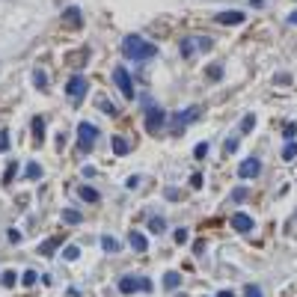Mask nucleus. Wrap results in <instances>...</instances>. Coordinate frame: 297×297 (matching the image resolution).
<instances>
[{
    "label": "nucleus",
    "instance_id": "f257e3e1",
    "mask_svg": "<svg viewBox=\"0 0 297 297\" xmlns=\"http://www.w3.org/2000/svg\"><path fill=\"white\" fill-rule=\"evenodd\" d=\"M122 54H125L128 59H152V57L158 54V48H155L152 42H146L143 36L131 33V36L122 39Z\"/></svg>",
    "mask_w": 297,
    "mask_h": 297
},
{
    "label": "nucleus",
    "instance_id": "f03ea898",
    "mask_svg": "<svg viewBox=\"0 0 297 297\" xmlns=\"http://www.w3.org/2000/svg\"><path fill=\"white\" fill-rule=\"evenodd\" d=\"M143 110H146V128L152 131V134H158L161 131V125H164V119H167V113L149 98V95H143Z\"/></svg>",
    "mask_w": 297,
    "mask_h": 297
},
{
    "label": "nucleus",
    "instance_id": "7ed1b4c3",
    "mask_svg": "<svg viewBox=\"0 0 297 297\" xmlns=\"http://www.w3.org/2000/svg\"><path fill=\"white\" fill-rule=\"evenodd\" d=\"M95 140H98V128H95L92 122H80V125H77V149H80V152H89V149L95 146Z\"/></svg>",
    "mask_w": 297,
    "mask_h": 297
},
{
    "label": "nucleus",
    "instance_id": "20e7f679",
    "mask_svg": "<svg viewBox=\"0 0 297 297\" xmlns=\"http://www.w3.org/2000/svg\"><path fill=\"white\" fill-rule=\"evenodd\" d=\"M155 286H152V280H146V277H122L119 280V292L122 295H134V292H152Z\"/></svg>",
    "mask_w": 297,
    "mask_h": 297
},
{
    "label": "nucleus",
    "instance_id": "39448f33",
    "mask_svg": "<svg viewBox=\"0 0 297 297\" xmlns=\"http://www.w3.org/2000/svg\"><path fill=\"white\" fill-rule=\"evenodd\" d=\"M86 89H89V83H86L83 74H71L68 83H65V92H68V98H74V101H80V98L86 95Z\"/></svg>",
    "mask_w": 297,
    "mask_h": 297
},
{
    "label": "nucleus",
    "instance_id": "423d86ee",
    "mask_svg": "<svg viewBox=\"0 0 297 297\" xmlns=\"http://www.w3.org/2000/svg\"><path fill=\"white\" fill-rule=\"evenodd\" d=\"M113 80H116V86L122 89V95H128V98H134V80H131V74H128V68H116L113 71Z\"/></svg>",
    "mask_w": 297,
    "mask_h": 297
},
{
    "label": "nucleus",
    "instance_id": "0eeeda50",
    "mask_svg": "<svg viewBox=\"0 0 297 297\" xmlns=\"http://www.w3.org/2000/svg\"><path fill=\"white\" fill-rule=\"evenodd\" d=\"M244 12L241 9H226V12H217L214 15V24H226V27H235V24H244Z\"/></svg>",
    "mask_w": 297,
    "mask_h": 297
},
{
    "label": "nucleus",
    "instance_id": "6e6552de",
    "mask_svg": "<svg viewBox=\"0 0 297 297\" xmlns=\"http://www.w3.org/2000/svg\"><path fill=\"white\" fill-rule=\"evenodd\" d=\"M259 173H262V164H259L256 158H247V161L238 167V176H241V178H256Z\"/></svg>",
    "mask_w": 297,
    "mask_h": 297
},
{
    "label": "nucleus",
    "instance_id": "1a4fd4ad",
    "mask_svg": "<svg viewBox=\"0 0 297 297\" xmlns=\"http://www.w3.org/2000/svg\"><path fill=\"white\" fill-rule=\"evenodd\" d=\"M253 226H256V223H253V217H247V214H235V217H232V229H235V232H244V235H247V232H253Z\"/></svg>",
    "mask_w": 297,
    "mask_h": 297
},
{
    "label": "nucleus",
    "instance_id": "9d476101",
    "mask_svg": "<svg viewBox=\"0 0 297 297\" xmlns=\"http://www.w3.org/2000/svg\"><path fill=\"white\" fill-rule=\"evenodd\" d=\"M128 241H131V247H134L137 253H146V250H149V238H146L143 232H137V229L128 235Z\"/></svg>",
    "mask_w": 297,
    "mask_h": 297
},
{
    "label": "nucleus",
    "instance_id": "9b49d317",
    "mask_svg": "<svg viewBox=\"0 0 297 297\" xmlns=\"http://www.w3.org/2000/svg\"><path fill=\"white\" fill-rule=\"evenodd\" d=\"M196 116H199V107H190V110H181V113L176 116V131H178L181 125H187V122H196Z\"/></svg>",
    "mask_w": 297,
    "mask_h": 297
},
{
    "label": "nucleus",
    "instance_id": "f8f14e48",
    "mask_svg": "<svg viewBox=\"0 0 297 297\" xmlns=\"http://www.w3.org/2000/svg\"><path fill=\"white\" fill-rule=\"evenodd\" d=\"M62 18H65L71 27H83V15H80V9H77V6H68V9L62 12Z\"/></svg>",
    "mask_w": 297,
    "mask_h": 297
},
{
    "label": "nucleus",
    "instance_id": "ddd939ff",
    "mask_svg": "<svg viewBox=\"0 0 297 297\" xmlns=\"http://www.w3.org/2000/svg\"><path fill=\"white\" fill-rule=\"evenodd\" d=\"M33 137H36V146H42V140H45V119L42 116L33 119Z\"/></svg>",
    "mask_w": 297,
    "mask_h": 297
},
{
    "label": "nucleus",
    "instance_id": "4468645a",
    "mask_svg": "<svg viewBox=\"0 0 297 297\" xmlns=\"http://www.w3.org/2000/svg\"><path fill=\"white\" fill-rule=\"evenodd\" d=\"M178 283H181V274H176V271H167V274H164V286H167V292H176Z\"/></svg>",
    "mask_w": 297,
    "mask_h": 297
},
{
    "label": "nucleus",
    "instance_id": "2eb2a0df",
    "mask_svg": "<svg viewBox=\"0 0 297 297\" xmlns=\"http://www.w3.org/2000/svg\"><path fill=\"white\" fill-rule=\"evenodd\" d=\"M77 193H80V199H86V202H98V190H95V187H89V184L77 187Z\"/></svg>",
    "mask_w": 297,
    "mask_h": 297
},
{
    "label": "nucleus",
    "instance_id": "dca6fc26",
    "mask_svg": "<svg viewBox=\"0 0 297 297\" xmlns=\"http://www.w3.org/2000/svg\"><path fill=\"white\" fill-rule=\"evenodd\" d=\"M101 247H104V253H119V241L113 235H101Z\"/></svg>",
    "mask_w": 297,
    "mask_h": 297
},
{
    "label": "nucleus",
    "instance_id": "f3484780",
    "mask_svg": "<svg viewBox=\"0 0 297 297\" xmlns=\"http://www.w3.org/2000/svg\"><path fill=\"white\" fill-rule=\"evenodd\" d=\"M113 152H116V155H128V152H131L128 140H125V137H113Z\"/></svg>",
    "mask_w": 297,
    "mask_h": 297
},
{
    "label": "nucleus",
    "instance_id": "a211bd4d",
    "mask_svg": "<svg viewBox=\"0 0 297 297\" xmlns=\"http://www.w3.org/2000/svg\"><path fill=\"white\" fill-rule=\"evenodd\" d=\"M295 158H297V143L289 140V143L283 146V161H295Z\"/></svg>",
    "mask_w": 297,
    "mask_h": 297
},
{
    "label": "nucleus",
    "instance_id": "6ab92c4d",
    "mask_svg": "<svg viewBox=\"0 0 297 297\" xmlns=\"http://www.w3.org/2000/svg\"><path fill=\"white\" fill-rule=\"evenodd\" d=\"M57 247H59V238H51V241H45V244H39V253H42V256H51V253H54Z\"/></svg>",
    "mask_w": 297,
    "mask_h": 297
},
{
    "label": "nucleus",
    "instance_id": "aec40b11",
    "mask_svg": "<svg viewBox=\"0 0 297 297\" xmlns=\"http://www.w3.org/2000/svg\"><path fill=\"white\" fill-rule=\"evenodd\" d=\"M196 42H199V39H184V42H181V54H184V57L196 54V51H199V48H196Z\"/></svg>",
    "mask_w": 297,
    "mask_h": 297
},
{
    "label": "nucleus",
    "instance_id": "412c9836",
    "mask_svg": "<svg viewBox=\"0 0 297 297\" xmlns=\"http://www.w3.org/2000/svg\"><path fill=\"white\" fill-rule=\"evenodd\" d=\"M62 259H65V262H74V259H80V250H77L74 244H68V247H62Z\"/></svg>",
    "mask_w": 297,
    "mask_h": 297
},
{
    "label": "nucleus",
    "instance_id": "4be33fe9",
    "mask_svg": "<svg viewBox=\"0 0 297 297\" xmlns=\"http://www.w3.org/2000/svg\"><path fill=\"white\" fill-rule=\"evenodd\" d=\"M27 178H33V181H36V178H42V167H39L36 161H30V164H27Z\"/></svg>",
    "mask_w": 297,
    "mask_h": 297
},
{
    "label": "nucleus",
    "instance_id": "5701e85b",
    "mask_svg": "<svg viewBox=\"0 0 297 297\" xmlns=\"http://www.w3.org/2000/svg\"><path fill=\"white\" fill-rule=\"evenodd\" d=\"M62 220L71 223V226H77V223H80V214H77L74 208H65V211H62Z\"/></svg>",
    "mask_w": 297,
    "mask_h": 297
},
{
    "label": "nucleus",
    "instance_id": "b1692460",
    "mask_svg": "<svg viewBox=\"0 0 297 297\" xmlns=\"http://www.w3.org/2000/svg\"><path fill=\"white\" fill-rule=\"evenodd\" d=\"M253 128H256V116H253V113H247V116H244V122H241V131H244V134H250Z\"/></svg>",
    "mask_w": 297,
    "mask_h": 297
},
{
    "label": "nucleus",
    "instance_id": "393cba45",
    "mask_svg": "<svg viewBox=\"0 0 297 297\" xmlns=\"http://www.w3.org/2000/svg\"><path fill=\"white\" fill-rule=\"evenodd\" d=\"M0 280H3V286H6V289H12V286L18 283V274H15V271H6V274H3Z\"/></svg>",
    "mask_w": 297,
    "mask_h": 297
},
{
    "label": "nucleus",
    "instance_id": "a878e982",
    "mask_svg": "<svg viewBox=\"0 0 297 297\" xmlns=\"http://www.w3.org/2000/svg\"><path fill=\"white\" fill-rule=\"evenodd\" d=\"M33 83H36L39 89H45V86H48V80H45V71H33Z\"/></svg>",
    "mask_w": 297,
    "mask_h": 297
},
{
    "label": "nucleus",
    "instance_id": "bb28decb",
    "mask_svg": "<svg viewBox=\"0 0 297 297\" xmlns=\"http://www.w3.org/2000/svg\"><path fill=\"white\" fill-rule=\"evenodd\" d=\"M149 229H152V232H164V220H161V217H152V220H149Z\"/></svg>",
    "mask_w": 297,
    "mask_h": 297
},
{
    "label": "nucleus",
    "instance_id": "cd10ccee",
    "mask_svg": "<svg viewBox=\"0 0 297 297\" xmlns=\"http://www.w3.org/2000/svg\"><path fill=\"white\" fill-rule=\"evenodd\" d=\"M208 77H211V80H220V77H223V68H220V65H211V68H208Z\"/></svg>",
    "mask_w": 297,
    "mask_h": 297
},
{
    "label": "nucleus",
    "instance_id": "c85d7f7f",
    "mask_svg": "<svg viewBox=\"0 0 297 297\" xmlns=\"http://www.w3.org/2000/svg\"><path fill=\"white\" fill-rule=\"evenodd\" d=\"M193 155H196V158H199V161H202V158H205V155H208V143H199V146H196V149H193Z\"/></svg>",
    "mask_w": 297,
    "mask_h": 297
},
{
    "label": "nucleus",
    "instance_id": "c756f323",
    "mask_svg": "<svg viewBox=\"0 0 297 297\" xmlns=\"http://www.w3.org/2000/svg\"><path fill=\"white\" fill-rule=\"evenodd\" d=\"M36 280H39V277H36L33 271H24V277H21V283H24V286H33Z\"/></svg>",
    "mask_w": 297,
    "mask_h": 297
},
{
    "label": "nucleus",
    "instance_id": "7c9ffc66",
    "mask_svg": "<svg viewBox=\"0 0 297 297\" xmlns=\"http://www.w3.org/2000/svg\"><path fill=\"white\" fill-rule=\"evenodd\" d=\"M244 297H262V289H259V286H247V289H244Z\"/></svg>",
    "mask_w": 297,
    "mask_h": 297
},
{
    "label": "nucleus",
    "instance_id": "2f4dec72",
    "mask_svg": "<svg viewBox=\"0 0 297 297\" xmlns=\"http://www.w3.org/2000/svg\"><path fill=\"white\" fill-rule=\"evenodd\" d=\"M9 149V131H0V152Z\"/></svg>",
    "mask_w": 297,
    "mask_h": 297
},
{
    "label": "nucleus",
    "instance_id": "473e14b6",
    "mask_svg": "<svg viewBox=\"0 0 297 297\" xmlns=\"http://www.w3.org/2000/svg\"><path fill=\"white\" fill-rule=\"evenodd\" d=\"M15 167H18V164H9V167H6V176H3V181H6V184H9V181H12V176H15Z\"/></svg>",
    "mask_w": 297,
    "mask_h": 297
},
{
    "label": "nucleus",
    "instance_id": "72a5a7b5",
    "mask_svg": "<svg viewBox=\"0 0 297 297\" xmlns=\"http://www.w3.org/2000/svg\"><path fill=\"white\" fill-rule=\"evenodd\" d=\"M176 241L184 244V241H187V229H176Z\"/></svg>",
    "mask_w": 297,
    "mask_h": 297
},
{
    "label": "nucleus",
    "instance_id": "f704fd0d",
    "mask_svg": "<svg viewBox=\"0 0 297 297\" xmlns=\"http://www.w3.org/2000/svg\"><path fill=\"white\" fill-rule=\"evenodd\" d=\"M244 196H247V190H244V187H238V190H235V193H232V199H235V202H241V199H244Z\"/></svg>",
    "mask_w": 297,
    "mask_h": 297
},
{
    "label": "nucleus",
    "instance_id": "c9c22d12",
    "mask_svg": "<svg viewBox=\"0 0 297 297\" xmlns=\"http://www.w3.org/2000/svg\"><path fill=\"white\" fill-rule=\"evenodd\" d=\"M9 241L18 244V241H21V232H18V229H9Z\"/></svg>",
    "mask_w": 297,
    "mask_h": 297
},
{
    "label": "nucleus",
    "instance_id": "e433bc0d",
    "mask_svg": "<svg viewBox=\"0 0 297 297\" xmlns=\"http://www.w3.org/2000/svg\"><path fill=\"white\" fill-rule=\"evenodd\" d=\"M297 134V125L295 122H292V125H286V137H289V140H292V137H295Z\"/></svg>",
    "mask_w": 297,
    "mask_h": 297
},
{
    "label": "nucleus",
    "instance_id": "4c0bfd02",
    "mask_svg": "<svg viewBox=\"0 0 297 297\" xmlns=\"http://www.w3.org/2000/svg\"><path fill=\"white\" fill-rule=\"evenodd\" d=\"M235 146H238V140H235V137H229V140H226V152H235Z\"/></svg>",
    "mask_w": 297,
    "mask_h": 297
},
{
    "label": "nucleus",
    "instance_id": "58836bf2",
    "mask_svg": "<svg viewBox=\"0 0 297 297\" xmlns=\"http://www.w3.org/2000/svg\"><path fill=\"white\" fill-rule=\"evenodd\" d=\"M274 80H277V83H289V80H292V74H277Z\"/></svg>",
    "mask_w": 297,
    "mask_h": 297
},
{
    "label": "nucleus",
    "instance_id": "ea45409f",
    "mask_svg": "<svg viewBox=\"0 0 297 297\" xmlns=\"http://www.w3.org/2000/svg\"><path fill=\"white\" fill-rule=\"evenodd\" d=\"M286 24H297V9L292 12V15H289V18H286Z\"/></svg>",
    "mask_w": 297,
    "mask_h": 297
},
{
    "label": "nucleus",
    "instance_id": "a19ab883",
    "mask_svg": "<svg viewBox=\"0 0 297 297\" xmlns=\"http://www.w3.org/2000/svg\"><path fill=\"white\" fill-rule=\"evenodd\" d=\"M250 6H253V9H262V6H265V0H250Z\"/></svg>",
    "mask_w": 297,
    "mask_h": 297
},
{
    "label": "nucleus",
    "instance_id": "79ce46f5",
    "mask_svg": "<svg viewBox=\"0 0 297 297\" xmlns=\"http://www.w3.org/2000/svg\"><path fill=\"white\" fill-rule=\"evenodd\" d=\"M217 297H235V295H232V292H220Z\"/></svg>",
    "mask_w": 297,
    "mask_h": 297
},
{
    "label": "nucleus",
    "instance_id": "37998d69",
    "mask_svg": "<svg viewBox=\"0 0 297 297\" xmlns=\"http://www.w3.org/2000/svg\"><path fill=\"white\" fill-rule=\"evenodd\" d=\"M176 297H184V295H176Z\"/></svg>",
    "mask_w": 297,
    "mask_h": 297
}]
</instances>
